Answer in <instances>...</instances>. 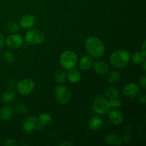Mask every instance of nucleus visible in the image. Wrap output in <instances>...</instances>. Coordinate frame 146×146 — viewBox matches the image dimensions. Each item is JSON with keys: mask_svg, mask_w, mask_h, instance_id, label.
<instances>
[{"mask_svg": "<svg viewBox=\"0 0 146 146\" xmlns=\"http://www.w3.org/2000/svg\"><path fill=\"white\" fill-rule=\"evenodd\" d=\"M55 97L56 98V101L59 104H67L71 99V90L68 86H58L55 89Z\"/></svg>", "mask_w": 146, "mask_h": 146, "instance_id": "6", "label": "nucleus"}, {"mask_svg": "<svg viewBox=\"0 0 146 146\" xmlns=\"http://www.w3.org/2000/svg\"><path fill=\"white\" fill-rule=\"evenodd\" d=\"M38 122L41 125H46L48 124H50L52 121V116L49 113H43L40 114L38 116Z\"/></svg>", "mask_w": 146, "mask_h": 146, "instance_id": "19", "label": "nucleus"}, {"mask_svg": "<svg viewBox=\"0 0 146 146\" xmlns=\"http://www.w3.org/2000/svg\"><path fill=\"white\" fill-rule=\"evenodd\" d=\"M17 145V144L15 140L12 139V138H7L4 142V145L5 146H15Z\"/></svg>", "mask_w": 146, "mask_h": 146, "instance_id": "29", "label": "nucleus"}, {"mask_svg": "<svg viewBox=\"0 0 146 146\" xmlns=\"http://www.w3.org/2000/svg\"><path fill=\"white\" fill-rule=\"evenodd\" d=\"M131 139H132V138H131V135H124L123 138V141L125 143H128L131 141Z\"/></svg>", "mask_w": 146, "mask_h": 146, "instance_id": "33", "label": "nucleus"}, {"mask_svg": "<svg viewBox=\"0 0 146 146\" xmlns=\"http://www.w3.org/2000/svg\"><path fill=\"white\" fill-rule=\"evenodd\" d=\"M108 118L111 123L115 125H121L123 121V116L122 113L118 110H112L111 111H109Z\"/></svg>", "mask_w": 146, "mask_h": 146, "instance_id": "13", "label": "nucleus"}, {"mask_svg": "<svg viewBox=\"0 0 146 146\" xmlns=\"http://www.w3.org/2000/svg\"><path fill=\"white\" fill-rule=\"evenodd\" d=\"M2 100L4 103L6 104H9L11 103L16 98V94L14 91H11V90H9V91H5L4 94H2Z\"/></svg>", "mask_w": 146, "mask_h": 146, "instance_id": "20", "label": "nucleus"}, {"mask_svg": "<svg viewBox=\"0 0 146 146\" xmlns=\"http://www.w3.org/2000/svg\"><path fill=\"white\" fill-rule=\"evenodd\" d=\"M140 84H141V86L143 87V88L145 89L146 87V77L145 76H143L140 78Z\"/></svg>", "mask_w": 146, "mask_h": 146, "instance_id": "30", "label": "nucleus"}, {"mask_svg": "<svg viewBox=\"0 0 146 146\" xmlns=\"http://www.w3.org/2000/svg\"><path fill=\"white\" fill-rule=\"evenodd\" d=\"M4 43H5V40H4V36H3L2 34L0 32V49L4 46Z\"/></svg>", "mask_w": 146, "mask_h": 146, "instance_id": "32", "label": "nucleus"}, {"mask_svg": "<svg viewBox=\"0 0 146 146\" xmlns=\"http://www.w3.org/2000/svg\"><path fill=\"white\" fill-rule=\"evenodd\" d=\"M94 65V69L98 74L101 76L106 75L109 71V66L108 64L104 61H96Z\"/></svg>", "mask_w": 146, "mask_h": 146, "instance_id": "12", "label": "nucleus"}, {"mask_svg": "<svg viewBox=\"0 0 146 146\" xmlns=\"http://www.w3.org/2000/svg\"><path fill=\"white\" fill-rule=\"evenodd\" d=\"M85 48L91 56L99 58L105 54L106 48L104 42L96 36H90L85 42Z\"/></svg>", "mask_w": 146, "mask_h": 146, "instance_id": "1", "label": "nucleus"}, {"mask_svg": "<svg viewBox=\"0 0 146 146\" xmlns=\"http://www.w3.org/2000/svg\"><path fill=\"white\" fill-rule=\"evenodd\" d=\"M66 77L70 82L72 83V84H76L81 80V75L78 70L72 68V69H70L68 74H66Z\"/></svg>", "mask_w": 146, "mask_h": 146, "instance_id": "18", "label": "nucleus"}, {"mask_svg": "<svg viewBox=\"0 0 146 146\" xmlns=\"http://www.w3.org/2000/svg\"><path fill=\"white\" fill-rule=\"evenodd\" d=\"M141 64H143V68L144 71H146V62H145V59L143 61Z\"/></svg>", "mask_w": 146, "mask_h": 146, "instance_id": "36", "label": "nucleus"}, {"mask_svg": "<svg viewBox=\"0 0 146 146\" xmlns=\"http://www.w3.org/2000/svg\"><path fill=\"white\" fill-rule=\"evenodd\" d=\"M34 82L30 78H24L17 84V91L21 95L27 96L31 94L34 89Z\"/></svg>", "mask_w": 146, "mask_h": 146, "instance_id": "7", "label": "nucleus"}, {"mask_svg": "<svg viewBox=\"0 0 146 146\" xmlns=\"http://www.w3.org/2000/svg\"><path fill=\"white\" fill-rule=\"evenodd\" d=\"M38 127V121L35 116H29L23 121L22 128L27 133H31Z\"/></svg>", "mask_w": 146, "mask_h": 146, "instance_id": "9", "label": "nucleus"}, {"mask_svg": "<svg viewBox=\"0 0 146 146\" xmlns=\"http://www.w3.org/2000/svg\"><path fill=\"white\" fill-rule=\"evenodd\" d=\"M105 141L108 145H121L122 144V139L119 135L115 133L108 134L105 137Z\"/></svg>", "mask_w": 146, "mask_h": 146, "instance_id": "15", "label": "nucleus"}, {"mask_svg": "<svg viewBox=\"0 0 146 146\" xmlns=\"http://www.w3.org/2000/svg\"><path fill=\"white\" fill-rule=\"evenodd\" d=\"M26 42L31 45H38L44 41V34L37 29H30L26 33L24 36Z\"/></svg>", "mask_w": 146, "mask_h": 146, "instance_id": "5", "label": "nucleus"}, {"mask_svg": "<svg viewBox=\"0 0 146 146\" xmlns=\"http://www.w3.org/2000/svg\"><path fill=\"white\" fill-rule=\"evenodd\" d=\"M5 43L11 48H19L23 45L24 38L19 34H12L6 38Z\"/></svg>", "mask_w": 146, "mask_h": 146, "instance_id": "8", "label": "nucleus"}, {"mask_svg": "<svg viewBox=\"0 0 146 146\" xmlns=\"http://www.w3.org/2000/svg\"><path fill=\"white\" fill-rule=\"evenodd\" d=\"M66 79V74L64 71H58L54 76V81L58 84L64 83Z\"/></svg>", "mask_w": 146, "mask_h": 146, "instance_id": "23", "label": "nucleus"}, {"mask_svg": "<svg viewBox=\"0 0 146 146\" xmlns=\"http://www.w3.org/2000/svg\"><path fill=\"white\" fill-rule=\"evenodd\" d=\"M104 125L102 119L99 117L94 116L92 117L88 122V126L91 131H96L101 129Z\"/></svg>", "mask_w": 146, "mask_h": 146, "instance_id": "14", "label": "nucleus"}, {"mask_svg": "<svg viewBox=\"0 0 146 146\" xmlns=\"http://www.w3.org/2000/svg\"><path fill=\"white\" fill-rule=\"evenodd\" d=\"M13 113L14 111L11 106H3L0 109V118L4 121H8L12 117Z\"/></svg>", "mask_w": 146, "mask_h": 146, "instance_id": "17", "label": "nucleus"}, {"mask_svg": "<svg viewBox=\"0 0 146 146\" xmlns=\"http://www.w3.org/2000/svg\"><path fill=\"white\" fill-rule=\"evenodd\" d=\"M105 95L108 97V98H115V97H118V96L119 95V91L115 87L111 86L109 88H107L105 91Z\"/></svg>", "mask_w": 146, "mask_h": 146, "instance_id": "22", "label": "nucleus"}, {"mask_svg": "<svg viewBox=\"0 0 146 146\" xmlns=\"http://www.w3.org/2000/svg\"><path fill=\"white\" fill-rule=\"evenodd\" d=\"M36 21V19L33 14H27L23 16L19 21L20 27L24 29H28L31 28L34 25Z\"/></svg>", "mask_w": 146, "mask_h": 146, "instance_id": "11", "label": "nucleus"}, {"mask_svg": "<svg viewBox=\"0 0 146 146\" xmlns=\"http://www.w3.org/2000/svg\"><path fill=\"white\" fill-rule=\"evenodd\" d=\"M3 57L6 60V61L9 63V64H12L15 61V56H14V54L12 51H9V50H6V51H4V52L3 53Z\"/></svg>", "mask_w": 146, "mask_h": 146, "instance_id": "25", "label": "nucleus"}, {"mask_svg": "<svg viewBox=\"0 0 146 146\" xmlns=\"http://www.w3.org/2000/svg\"><path fill=\"white\" fill-rule=\"evenodd\" d=\"M94 61L90 56H84L81 58L79 62L80 67L83 71H87L92 67Z\"/></svg>", "mask_w": 146, "mask_h": 146, "instance_id": "16", "label": "nucleus"}, {"mask_svg": "<svg viewBox=\"0 0 146 146\" xmlns=\"http://www.w3.org/2000/svg\"><path fill=\"white\" fill-rule=\"evenodd\" d=\"M108 102H109L111 108H118L121 107V105H122V101H121V98H118V97L111 98Z\"/></svg>", "mask_w": 146, "mask_h": 146, "instance_id": "26", "label": "nucleus"}, {"mask_svg": "<svg viewBox=\"0 0 146 146\" xmlns=\"http://www.w3.org/2000/svg\"><path fill=\"white\" fill-rule=\"evenodd\" d=\"M131 58V54L125 49H119L112 53L110 56V61L115 68H124L128 64Z\"/></svg>", "mask_w": 146, "mask_h": 146, "instance_id": "2", "label": "nucleus"}, {"mask_svg": "<svg viewBox=\"0 0 146 146\" xmlns=\"http://www.w3.org/2000/svg\"><path fill=\"white\" fill-rule=\"evenodd\" d=\"M140 93V87L137 84L131 83L125 86L123 88V94L125 97L133 98Z\"/></svg>", "mask_w": 146, "mask_h": 146, "instance_id": "10", "label": "nucleus"}, {"mask_svg": "<svg viewBox=\"0 0 146 146\" xmlns=\"http://www.w3.org/2000/svg\"><path fill=\"white\" fill-rule=\"evenodd\" d=\"M121 74L119 71H114L113 72L110 73L109 76H108V81L113 84H115V83L118 82L121 79Z\"/></svg>", "mask_w": 146, "mask_h": 146, "instance_id": "24", "label": "nucleus"}, {"mask_svg": "<svg viewBox=\"0 0 146 146\" xmlns=\"http://www.w3.org/2000/svg\"><path fill=\"white\" fill-rule=\"evenodd\" d=\"M138 101H139V103L141 104H145V102H146V98L145 96H142L141 97V98H139V99H138Z\"/></svg>", "mask_w": 146, "mask_h": 146, "instance_id": "34", "label": "nucleus"}, {"mask_svg": "<svg viewBox=\"0 0 146 146\" xmlns=\"http://www.w3.org/2000/svg\"><path fill=\"white\" fill-rule=\"evenodd\" d=\"M146 54H143L142 51H137L134 53L132 56V61L134 64H140L145 59Z\"/></svg>", "mask_w": 146, "mask_h": 146, "instance_id": "21", "label": "nucleus"}, {"mask_svg": "<svg viewBox=\"0 0 146 146\" xmlns=\"http://www.w3.org/2000/svg\"><path fill=\"white\" fill-rule=\"evenodd\" d=\"M78 63L77 55L71 51H66L60 56V64L65 69L74 68Z\"/></svg>", "mask_w": 146, "mask_h": 146, "instance_id": "3", "label": "nucleus"}, {"mask_svg": "<svg viewBox=\"0 0 146 146\" xmlns=\"http://www.w3.org/2000/svg\"><path fill=\"white\" fill-rule=\"evenodd\" d=\"M93 109L99 115H105L108 113L111 109L109 102L104 96H98L94 100L93 104Z\"/></svg>", "mask_w": 146, "mask_h": 146, "instance_id": "4", "label": "nucleus"}, {"mask_svg": "<svg viewBox=\"0 0 146 146\" xmlns=\"http://www.w3.org/2000/svg\"><path fill=\"white\" fill-rule=\"evenodd\" d=\"M145 46H146V41L145 40H144L143 43L142 44V52L143 53V54H146V51H145Z\"/></svg>", "mask_w": 146, "mask_h": 146, "instance_id": "35", "label": "nucleus"}, {"mask_svg": "<svg viewBox=\"0 0 146 146\" xmlns=\"http://www.w3.org/2000/svg\"><path fill=\"white\" fill-rule=\"evenodd\" d=\"M58 145L61 146H71L73 145V143L71 142H70L69 141H63L61 142L58 143Z\"/></svg>", "mask_w": 146, "mask_h": 146, "instance_id": "31", "label": "nucleus"}, {"mask_svg": "<svg viewBox=\"0 0 146 146\" xmlns=\"http://www.w3.org/2000/svg\"><path fill=\"white\" fill-rule=\"evenodd\" d=\"M7 29L9 31L12 33L17 32L19 29V27L18 24L15 22H10L7 24Z\"/></svg>", "mask_w": 146, "mask_h": 146, "instance_id": "27", "label": "nucleus"}, {"mask_svg": "<svg viewBox=\"0 0 146 146\" xmlns=\"http://www.w3.org/2000/svg\"><path fill=\"white\" fill-rule=\"evenodd\" d=\"M16 111L19 113H26L28 111V108H27V106L24 104H19L16 106Z\"/></svg>", "mask_w": 146, "mask_h": 146, "instance_id": "28", "label": "nucleus"}]
</instances>
